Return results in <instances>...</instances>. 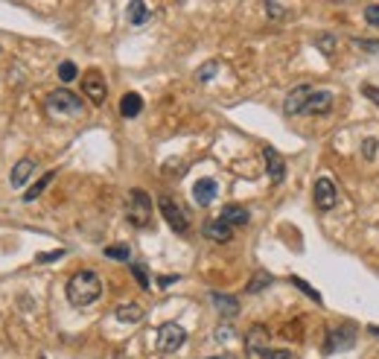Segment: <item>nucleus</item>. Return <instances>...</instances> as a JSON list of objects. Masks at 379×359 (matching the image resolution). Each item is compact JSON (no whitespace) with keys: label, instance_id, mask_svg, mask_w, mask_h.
Masks as SVG:
<instances>
[{"label":"nucleus","instance_id":"2eb2a0df","mask_svg":"<svg viewBox=\"0 0 379 359\" xmlns=\"http://www.w3.org/2000/svg\"><path fill=\"white\" fill-rule=\"evenodd\" d=\"M32 172H35V161L32 158H21V161L12 167V187H24Z\"/></svg>","mask_w":379,"mask_h":359},{"label":"nucleus","instance_id":"72a5a7b5","mask_svg":"<svg viewBox=\"0 0 379 359\" xmlns=\"http://www.w3.org/2000/svg\"><path fill=\"white\" fill-rule=\"evenodd\" d=\"M266 359H295V353L292 351H269Z\"/></svg>","mask_w":379,"mask_h":359},{"label":"nucleus","instance_id":"0eeeda50","mask_svg":"<svg viewBox=\"0 0 379 359\" xmlns=\"http://www.w3.org/2000/svg\"><path fill=\"white\" fill-rule=\"evenodd\" d=\"M312 94H315L312 85H297V88H292L289 96L283 99V111H286L289 117L304 114V108H307V103H309V96H312Z\"/></svg>","mask_w":379,"mask_h":359},{"label":"nucleus","instance_id":"393cba45","mask_svg":"<svg viewBox=\"0 0 379 359\" xmlns=\"http://www.w3.org/2000/svg\"><path fill=\"white\" fill-rule=\"evenodd\" d=\"M131 275L137 277V284H141V289H149V286H152V281H149V275H146V269H143L141 263H131Z\"/></svg>","mask_w":379,"mask_h":359},{"label":"nucleus","instance_id":"2f4dec72","mask_svg":"<svg viewBox=\"0 0 379 359\" xmlns=\"http://www.w3.org/2000/svg\"><path fill=\"white\" fill-rule=\"evenodd\" d=\"M362 94H365V96L371 99V103L379 108V88H376V85H362Z\"/></svg>","mask_w":379,"mask_h":359},{"label":"nucleus","instance_id":"20e7f679","mask_svg":"<svg viewBox=\"0 0 379 359\" xmlns=\"http://www.w3.org/2000/svg\"><path fill=\"white\" fill-rule=\"evenodd\" d=\"M187 342V330L181 325H175V322H167L158 327V351H164V353H175L178 348H181Z\"/></svg>","mask_w":379,"mask_h":359},{"label":"nucleus","instance_id":"ddd939ff","mask_svg":"<svg viewBox=\"0 0 379 359\" xmlns=\"http://www.w3.org/2000/svg\"><path fill=\"white\" fill-rule=\"evenodd\" d=\"M330 108H333V94H330V91H318V88H315V94L309 96V103H307L304 114H327Z\"/></svg>","mask_w":379,"mask_h":359},{"label":"nucleus","instance_id":"6e6552de","mask_svg":"<svg viewBox=\"0 0 379 359\" xmlns=\"http://www.w3.org/2000/svg\"><path fill=\"white\" fill-rule=\"evenodd\" d=\"M353 342H356V330L350 327V325H345V327H330V333H327V353H335V351H347V348H353Z\"/></svg>","mask_w":379,"mask_h":359},{"label":"nucleus","instance_id":"f03ea898","mask_svg":"<svg viewBox=\"0 0 379 359\" xmlns=\"http://www.w3.org/2000/svg\"><path fill=\"white\" fill-rule=\"evenodd\" d=\"M44 108H47L50 114L76 117V114H82L85 103H82V96H76L73 91H53V94L44 99Z\"/></svg>","mask_w":379,"mask_h":359},{"label":"nucleus","instance_id":"4c0bfd02","mask_svg":"<svg viewBox=\"0 0 379 359\" xmlns=\"http://www.w3.org/2000/svg\"><path fill=\"white\" fill-rule=\"evenodd\" d=\"M114 359H126V356H123V353H117V356H114Z\"/></svg>","mask_w":379,"mask_h":359},{"label":"nucleus","instance_id":"c756f323","mask_svg":"<svg viewBox=\"0 0 379 359\" xmlns=\"http://www.w3.org/2000/svg\"><path fill=\"white\" fill-rule=\"evenodd\" d=\"M353 44L365 53H379V42H368V38H353Z\"/></svg>","mask_w":379,"mask_h":359},{"label":"nucleus","instance_id":"5701e85b","mask_svg":"<svg viewBox=\"0 0 379 359\" xmlns=\"http://www.w3.org/2000/svg\"><path fill=\"white\" fill-rule=\"evenodd\" d=\"M105 257L108 260H131V248L129 246H108Z\"/></svg>","mask_w":379,"mask_h":359},{"label":"nucleus","instance_id":"412c9836","mask_svg":"<svg viewBox=\"0 0 379 359\" xmlns=\"http://www.w3.org/2000/svg\"><path fill=\"white\" fill-rule=\"evenodd\" d=\"M53 178H56V172H47L44 178H38V182H35V187H30V190L24 193V202H35V199H38V196H41V193L47 190V184L53 182Z\"/></svg>","mask_w":379,"mask_h":359},{"label":"nucleus","instance_id":"f257e3e1","mask_svg":"<svg viewBox=\"0 0 379 359\" xmlns=\"http://www.w3.org/2000/svg\"><path fill=\"white\" fill-rule=\"evenodd\" d=\"M99 295H103V281L91 269L76 272L68 281V301L73 307H91L94 301H99Z\"/></svg>","mask_w":379,"mask_h":359},{"label":"nucleus","instance_id":"7ed1b4c3","mask_svg":"<svg viewBox=\"0 0 379 359\" xmlns=\"http://www.w3.org/2000/svg\"><path fill=\"white\" fill-rule=\"evenodd\" d=\"M126 216L134 228H146L152 222V199L143 193V190H131L129 193V208H126Z\"/></svg>","mask_w":379,"mask_h":359},{"label":"nucleus","instance_id":"7c9ffc66","mask_svg":"<svg viewBox=\"0 0 379 359\" xmlns=\"http://www.w3.org/2000/svg\"><path fill=\"white\" fill-rule=\"evenodd\" d=\"M216 70H219V62H207L202 70H198V79H202V82H207L210 76H216Z\"/></svg>","mask_w":379,"mask_h":359},{"label":"nucleus","instance_id":"f8f14e48","mask_svg":"<svg viewBox=\"0 0 379 359\" xmlns=\"http://www.w3.org/2000/svg\"><path fill=\"white\" fill-rule=\"evenodd\" d=\"M216 193H219V184L213 182V178H202V182L193 184V199L198 205H210L216 199Z\"/></svg>","mask_w":379,"mask_h":359},{"label":"nucleus","instance_id":"bb28decb","mask_svg":"<svg viewBox=\"0 0 379 359\" xmlns=\"http://www.w3.org/2000/svg\"><path fill=\"white\" fill-rule=\"evenodd\" d=\"M365 21L379 30V4H368V6H365Z\"/></svg>","mask_w":379,"mask_h":359},{"label":"nucleus","instance_id":"423d86ee","mask_svg":"<svg viewBox=\"0 0 379 359\" xmlns=\"http://www.w3.org/2000/svg\"><path fill=\"white\" fill-rule=\"evenodd\" d=\"M82 91H85V96L91 99L94 106H103L105 96H108V85H105L103 73H99V70H88L82 76Z\"/></svg>","mask_w":379,"mask_h":359},{"label":"nucleus","instance_id":"6ab92c4d","mask_svg":"<svg viewBox=\"0 0 379 359\" xmlns=\"http://www.w3.org/2000/svg\"><path fill=\"white\" fill-rule=\"evenodd\" d=\"M210 301L219 313H225V315H236L239 313V304H236V298L233 295H225V292H210Z\"/></svg>","mask_w":379,"mask_h":359},{"label":"nucleus","instance_id":"cd10ccee","mask_svg":"<svg viewBox=\"0 0 379 359\" xmlns=\"http://www.w3.org/2000/svg\"><path fill=\"white\" fill-rule=\"evenodd\" d=\"M266 12L274 18V21H286V6H281V4H266Z\"/></svg>","mask_w":379,"mask_h":359},{"label":"nucleus","instance_id":"4468645a","mask_svg":"<svg viewBox=\"0 0 379 359\" xmlns=\"http://www.w3.org/2000/svg\"><path fill=\"white\" fill-rule=\"evenodd\" d=\"M143 111V96L141 94H134V91H129V94H123V99H120V114L123 117H137Z\"/></svg>","mask_w":379,"mask_h":359},{"label":"nucleus","instance_id":"1a4fd4ad","mask_svg":"<svg viewBox=\"0 0 379 359\" xmlns=\"http://www.w3.org/2000/svg\"><path fill=\"white\" fill-rule=\"evenodd\" d=\"M335 202H338L335 184L330 182V178H318V182H315V208L321 213H327V210L335 208Z\"/></svg>","mask_w":379,"mask_h":359},{"label":"nucleus","instance_id":"aec40b11","mask_svg":"<svg viewBox=\"0 0 379 359\" xmlns=\"http://www.w3.org/2000/svg\"><path fill=\"white\" fill-rule=\"evenodd\" d=\"M266 339H269V333H266V327H254L251 333H248V348L254 351V353H269L266 351Z\"/></svg>","mask_w":379,"mask_h":359},{"label":"nucleus","instance_id":"b1692460","mask_svg":"<svg viewBox=\"0 0 379 359\" xmlns=\"http://www.w3.org/2000/svg\"><path fill=\"white\" fill-rule=\"evenodd\" d=\"M76 76H79V70H76L73 62H62V65H58V79H62V82H73Z\"/></svg>","mask_w":379,"mask_h":359},{"label":"nucleus","instance_id":"a211bd4d","mask_svg":"<svg viewBox=\"0 0 379 359\" xmlns=\"http://www.w3.org/2000/svg\"><path fill=\"white\" fill-rule=\"evenodd\" d=\"M219 219H222V222H228L231 228H236V225H248V219H251V216H248V210H245V208H239V205H228Z\"/></svg>","mask_w":379,"mask_h":359},{"label":"nucleus","instance_id":"473e14b6","mask_svg":"<svg viewBox=\"0 0 379 359\" xmlns=\"http://www.w3.org/2000/svg\"><path fill=\"white\" fill-rule=\"evenodd\" d=\"M58 257H65V248H56V251H47L38 257V263H50V260H58Z\"/></svg>","mask_w":379,"mask_h":359},{"label":"nucleus","instance_id":"c85d7f7f","mask_svg":"<svg viewBox=\"0 0 379 359\" xmlns=\"http://www.w3.org/2000/svg\"><path fill=\"white\" fill-rule=\"evenodd\" d=\"M318 50L327 53V56H333V53H335V38H333V35H321V38H318Z\"/></svg>","mask_w":379,"mask_h":359},{"label":"nucleus","instance_id":"dca6fc26","mask_svg":"<svg viewBox=\"0 0 379 359\" xmlns=\"http://www.w3.org/2000/svg\"><path fill=\"white\" fill-rule=\"evenodd\" d=\"M129 21L134 27H143L152 21V6L143 4V0H134V4H129Z\"/></svg>","mask_w":379,"mask_h":359},{"label":"nucleus","instance_id":"f3484780","mask_svg":"<svg viewBox=\"0 0 379 359\" xmlns=\"http://www.w3.org/2000/svg\"><path fill=\"white\" fill-rule=\"evenodd\" d=\"M114 315H117V322L134 325V322H141V318H143V307H141V304H120V307L114 310Z\"/></svg>","mask_w":379,"mask_h":359},{"label":"nucleus","instance_id":"9b49d317","mask_svg":"<svg viewBox=\"0 0 379 359\" xmlns=\"http://www.w3.org/2000/svg\"><path fill=\"white\" fill-rule=\"evenodd\" d=\"M205 237L213 239V243H231L233 228L222 222V219H210V222H205Z\"/></svg>","mask_w":379,"mask_h":359},{"label":"nucleus","instance_id":"9d476101","mask_svg":"<svg viewBox=\"0 0 379 359\" xmlns=\"http://www.w3.org/2000/svg\"><path fill=\"white\" fill-rule=\"evenodd\" d=\"M263 155H266V170H269L271 184H283V178H286V164H283V158L277 155V149H271V146H266Z\"/></svg>","mask_w":379,"mask_h":359},{"label":"nucleus","instance_id":"c9c22d12","mask_svg":"<svg viewBox=\"0 0 379 359\" xmlns=\"http://www.w3.org/2000/svg\"><path fill=\"white\" fill-rule=\"evenodd\" d=\"M178 281V275H164L161 277V286H169V284H175Z\"/></svg>","mask_w":379,"mask_h":359},{"label":"nucleus","instance_id":"e433bc0d","mask_svg":"<svg viewBox=\"0 0 379 359\" xmlns=\"http://www.w3.org/2000/svg\"><path fill=\"white\" fill-rule=\"evenodd\" d=\"M371 333H373V336H379V327H371Z\"/></svg>","mask_w":379,"mask_h":359},{"label":"nucleus","instance_id":"f704fd0d","mask_svg":"<svg viewBox=\"0 0 379 359\" xmlns=\"http://www.w3.org/2000/svg\"><path fill=\"white\" fill-rule=\"evenodd\" d=\"M362 155L368 158V161H371V158L376 155V141H373V137H371V141H368V144H362Z\"/></svg>","mask_w":379,"mask_h":359},{"label":"nucleus","instance_id":"39448f33","mask_svg":"<svg viewBox=\"0 0 379 359\" xmlns=\"http://www.w3.org/2000/svg\"><path fill=\"white\" fill-rule=\"evenodd\" d=\"M158 205H161V213H164V219L169 222L172 231H178V234H187L190 231V216L181 210V205H178L175 199L161 196V199H158Z\"/></svg>","mask_w":379,"mask_h":359},{"label":"nucleus","instance_id":"4be33fe9","mask_svg":"<svg viewBox=\"0 0 379 359\" xmlns=\"http://www.w3.org/2000/svg\"><path fill=\"white\" fill-rule=\"evenodd\" d=\"M289 281H292V286H297V289H301L304 295H309L315 304H321V292H318V289H312V286L304 281V277H289Z\"/></svg>","mask_w":379,"mask_h":359},{"label":"nucleus","instance_id":"a878e982","mask_svg":"<svg viewBox=\"0 0 379 359\" xmlns=\"http://www.w3.org/2000/svg\"><path fill=\"white\" fill-rule=\"evenodd\" d=\"M271 284V275H266V272H260V275H257L254 277V281L248 284V292H260L263 286H269Z\"/></svg>","mask_w":379,"mask_h":359}]
</instances>
